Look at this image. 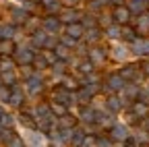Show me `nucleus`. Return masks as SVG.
Wrapping results in <instances>:
<instances>
[{
  "mask_svg": "<svg viewBox=\"0 0 149 147\" xmlns=\"http://www.w3.org/2000/svg\"><path fill=\"white\" fill-rule=\"evenodd\" d=\"M0 52L10 54V52H13V44H10V42H2V44H0Z\"/></svg>",
  "mask_w": 149,
  "mask_h": 147,
  "instance_id": "f03ea898",
  "label": "nucleus"
},
{
  "mask_svg": "<svg viewBox=\"0 0 149 147\" xmlns=\"http://www.w3.org/2000/svg\"><path fill=\"white\" fill-rule=\"evenodd\" d=\"M126 19H128V10H126V8H118V10H116V21L124 23Z\"/></svg>",
  "mask_w": 149,
  "mask_h": 147,
  "instance_id": "f257e3e1",
  "label": "nucleus"
},
{
  "mask_svg": "<svg viewBox=\"0 0 149 147\" xmlns=\"http://www.w3.org/2000/svg\"><path fill=\"white\" fill-rule=\"evenodd\" d=\"M29 60H31V54L29 52H23L21 54V62H29Z\"/></svg>",
  "mask_w": 149,
  "mask_h": 147,
  "instance_id": "20e7f679",
  "label": "nucleus"
},
{
  "mask_svg": "<svg viewBox=\"0 0 149 147\" xmlns=\"http://www.w3.org/2000/svg\"><path fill=\"white\" fill-rule=\"evenodd\" d=\"M110 83H112V87H120V79H118V77H112Z\"/></svg>",
  "mask_w": 149,
  "mask_h": 147,
  "instance_id": "39448f33",
  "label": "nucleus"
},
{
  "mask_svg": "<svg viewBox=\"0 0 149 147\" xmlns=\"http://www.w3.org/2000/svg\"><path fill=\"white\" fill-rule=\"evenodd\" d=\"M68 33L77 38V35H81V27H77V25H74V27H68Z\"/></svg>",
  "mask_w": 149,
  "mask_h": 147,
  "instance_id": "7ed1b4c3",
  "label": "nucleus"
}]
</instances>
